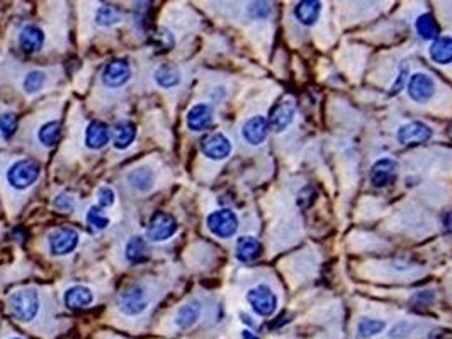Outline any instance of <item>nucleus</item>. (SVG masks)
Listing matches in <instances>:
<instances>
[{
  "label": "nucleus",
  "mask_w": 452,
  "mask_h": 339,
  "mask_svg": "<svg viewBox=\"0 0 452 339\" xmlns=\"http://www.w3.org/2000/svg\"><path fill=\"white\" fill-rule=\"evenodd\" d=\"M415 27H416V33L420 34L422 40L436 41L437 38H439V24L436 23V19H434L430 14H422V16H418V19H416L415 23Z\"/></svg>",
  "instance_id": "obj_25"
},
{
  "label": "nucleus",
  "mask_w": 452,
  "mask_h": 339,
  "mask_svg": "<svg viewBox=\"0 0 452 339\" xmlns=\"http://www.w3.org/2000/svg\"><path fill=\"white\" fill-rule=\"evenodd\" d=\"M131 79V66L126 59H112L102 70V82L109 88L123 87Z\"/></svg>",
  "instance_id": "obj_10"
},
{
  "label": "nucleus",
  "mask_w": 452,
  "mask_h": 339,
  "mask_svg": "<svg viewBox=\"0 0 452 339\" xmlns=\"http://www.w3.org/2000/svg\"><path fill=\"white\" fill-rule=\"evenodd\" d=\"M63 300H65V306L72 310L86 309L94 302V292L86 285H73V287L66 288Z\"/></svg>",
  "instance_id": "obj_15"
},
{
  "label": "nucleus",
  "mask_w": 452,
  "mask_h": 339,
  "mask_svg": "<svg viewBox=\"0 0 452 339\" xmlns=\"http://www.w3.org/2000/svg\"><path fill=\"white\" fill-rule=\"evenodd\" d=\"M296 116V102L292 98H286L277 104L269 118V129L274 133H284L292 124Z\"/></svg>",
  "instance_id": "obj_12"
},
{
  "label": "nucleus",
  "mask_w": 452,
  "mask_h": 339,
  "mask_svg": "<svg viewBox=\"0 0 452 339\" xmlns=\"http://www.w3.org/2000/svg\"><path fill=\"white\" fill-rule=\"evenodd\" d=\"M128 182L133 189L140 190V192H148L153 187L155 175L150 168H136L128 175Z\"/></svg>",
  "instance_id": "obj_26"
},
{
  "label": "nucleus",
  "mask_w": 452,
  "mask_h": 339,
  "mask_svg": "<svg viewBox=\"0 0 452 339\" xmlns=\"http://www.w3.org/2000/svg\"><path fill=\"white\" fill-rule=\"evenodd\" d=\"M111 139V133L109 127L101 121L90 122L86 129V144L90 150H102Z\"/></svg>",
  "instance_id": "obj_18"
},
{
  "label": "nucleus",
  "mask_w": 452,
  "mask_h": 339,
  "mask_svg": "<svg viewBox=\"0 0 452 339\" xmlns=\"http://www.w3.org/2000/svg\"><path fill=\"white\" fill-rule=\"evenodd\" d=\"M53 207L60 212H72L75 207V199L68 193H60L56 195V199L53 200Z\"/></svg>",
  "instance_id": "obj_36"
},
{
  "label": "nucleus",
  "mask_w": 452,
  "mask_h": 339,
  "mask_svg": "<svg viewBox=\"0 0 452 339\" xmlns=\"http://www.w3.org/2000/svg\"><path fill=\"white\" fill-rule=\"evenodd\" d=\"M430 58L439 65L452 63V36H439L429 48Z\"/></svg>",
  "instance_id": "obj_21"
},
{
  "label": "nucleus",
  "mask_w": 452,
  "mask_h": 339,
  "mask_svg": "<svg viewBox=\"0 0 452 339\" xmlns=\"http://www.w3.org/2000/svg\"><path fill=\"white\" fill-rule=\"evenodd\" d=\"M147 239L141 238V236H135L128 241L126 245V258H128L131 263H140L147 258Z\"/></svg>",
  "instance_id": "obj_29"
},
{
  "label": "nucleus",
  "mask_w": 452,
  "mask_h": 339,
  "mask_svg": "<svg viewBox=\"0 0 452 339\" xmlns=\"http://www.w3.org/2000/svg\"><path fill=\"white\" fill-rule=\"evenodd\" d=\"M79 232L73 228H56L49 232L48 246L53 256H66L79 246Z\"/></svg>",
  "instance_id": "obj_7"
},
{
  "label": "nucleus",
  "mask_w": 452,
  "mask_h": 339,
  "mask_svg": "<svg viewBox=\"0 0 452 339\" xmlns=\"http://www.w3.org/2000/svg\"><path fill=\"white\" fill-rule=\"evenodd\" d=\"M407 79H408V66L403 65V66H401L400 73H398V79L394 80L393 87H391V95L400 94V92L403 90L405 83H407Z\"/></svg>",
  "instance_id": "obj_38"
},
{
  "label": "nucleus",
  "mask_w": 452,
  "mask_h": 339,
  "mask_svg": "<svg viewBox=\"0 0 452 339\" xmlns=\"http://www.w3.org/2000/svg\"><path fill=\"white\" fill-rule=\"evenodd\" d=\"M177 229L179 224L174 215L167 214V212H157L150 219V224L147 228V239L151 243L168 241L177 232Z\"/></svg>",
  "instance_id": "obj_6"
},
{
  "label": "nucleus",
  "mask_w": 452,
  "mask_h": 339,
  "mask_svg": "<svg viewBox=\"0 0 452 339\" xmlns=\"http://www.w3.org/2000/svg\"><path fill=\"white\" fill-rule=\"evenodd\" d=\"M398 170V163L391 158H381L371 168V183L376 189H383L386 187L391 180L394 178V173Z\"/></svg>",
  "instance_id": "obj_14"
},
{
  "label": "nucleus",
  "mask_w": 452,
  "mask_h": 339,
  "mask_svg": "<svg viewBox=\"0 0 452 339\" xmlns=\"http://www.w3.org/2000/svg\"><path fill=\"white\" fill-rule=\"evenodd\" d=\"M432 129L429 126L423 124V122L413 121L407 122L398 129V143L403 144V146H410V144H422L432 137Z\"/></svg>",
  "instance_id": "obj_13"
},
{
  "label": "nucleus",
  "mask_w": 452,
  "mask_h": 339,
  "mask_svg": "<svg viewBox=\"0 0 452 339\" xmlns=\"http://www.w3.org/2000/svg\"><path fill=\"white\" fill-rule=\"evenodd\" d=\"M60 136H62V126H60L58 121L45 122V124L40 127V131H38V139H40V143L46 148L55 146L60 141Z\"/></svg>",
  "instance_id": "obj_27"
},
{
  "label": "nucleus",
  "mask_w": 452,
  "mask_h": 339,
  "mask_svg": "<svg viewBox=\"0 0 452 339\" xmlns=\"http://www.w3.org/2000/svg\"><path fill=\"white\" fill-rule=\"evenodd\" d=\"M148 303H150V299H148L147 290H145L143 285H129L128 288L119 294L118 299V307L125 316L135 317L143 314L147 310Z\"/></svg>",
  "instance_id": "obj_3"
},
{
  "label": "nucleus",
  "mask_w": 452,
  "mask_h": 339,
  "mask_svg": "<svg viewBox=\"0 0 452 339\" xmlns=\"http://www.w3.org/2000/svg\"><path fill=\"white\" fill-rule=\"evenodd\" d=\"M10 339H21V338H10Z\"/></svg>",
  "instance_id": "obj_42"
},
{
  "label": "nucleus",
  "mask_w": 452,
  "mask_h": 339,
  "mask_svg": "<svg viewBox=\"0 0 452 339\" xmlns=\"http://www.w3.org/2000/svg\"><path fill=\"white\" fill-rule=\"evenodd\" d=\"M269 121L264 116H253L242 126V137L250 146H260L269 136Z\"/></svg>",
  "instance_id": "obj_11"
},
{
  "label": "nucleus",
  "mask_w": 452,
  "mask_h": 339,
  "mask_svg": "<svg viewBox=\"0 0 452 339\" xmlns=\"http://www.w3.org/2000/svg\"><path fill=\"white\" fill-rule=\"evenodd\" d=\"M12 316L21 323H31L40 312V294L34 288H19L7 299Z\"/></svg>",
  "instance_id": "obj_1"
},
{
  "label": "nucleus",
  "mask_w": 452,
  "mask_h": 339,
  "mask_svg": "<svg viewBox=\"0 0 452 339\" xmlns=\"http://www.w3.org/2000/svg\"><path fill=\"white\" fill-rule=\"evenodd\" d=\"M247 302L260 317H271L277 309V295L269 285H257L247 292Z\"/></svg>",
  "instance_id": "obj_4"
},
{
  "label": "nucleus",
  "mask_w": 452,
  "mask_h": 339,
  "mask_svg": "<svg viewBox=\"0 0 452 339\" xmlns=\"http://www.w3.org/2000/svg\"><path fill=\"white\" fill-rule=\"evenodd\" d=\"M45 82H46L45 72H41V70H33V72L27 73L26 79H24L23 88L27 95H34L43 88Z\"/></svg>",
  "instance_id": "obj_32"
},
{
  "label": "nucleus",
  "mask_w": 452,
  "mask_h": 339,
  "mask_svg": "<svg viewBox=\"0 0 452 339\" xmlns=\"http://www.w3.org/2000/svg\"><path fill=\"white\" fill-rule=\"evenodd\" d=\"M208 229L213 232L216 238L228 239L235 236L238 231V217L231 209H220L214 211L208 215L206 219Z\"/></svg>",
  "instance_id": "obj_5"
},
{
  "label": "nucleus",
  "mask_w": 452,
  "mask_h": 339,
  "mask_svg": "<svg viewBox=\"0 0 452 339\" xmlns=\"http://www.w3.org/2000/svg\"><path fill=\"white\" fill-rule=\"evenodd\" d=\"M235 254L243 263H250V261L257 260L262 254V245H260L259 239L252 238V236H242L236 241Z\"/></svg>",
  "instance_id": "obj_19"
},
{
  "label": "nucleus",
  "mask_w": 452,
  "mask_h": 339,
  "mask_svg": "<svg viewBox=\"0 0 452 339\" xmlns=\"http://www.w3.org/2000/svg\"><path fill=\"white\" fill-rule=\"evenodd\" d=\"M17 129V116L14 112H5L0 116V139H9Z\"/></svg>",
  "instance_id": "obj_33"
},
{
  "label": "nucleus",
  "mask_w": 452,
  "mask_h": 339,
  "mask_svg": "<svg viewBox=\"0 0 452 339\" xmlns=\"http://www.w3.org/2000/svg\"><path fill=\"white\" fill-rule=\"evenodd\" d=\"M213 122V109L208 104H196L187 112V126L194 133L204 131Z\"/></svg>",
  "instance_id": "obj_16"
},
{
  "label": "nucleus",
  "mask_w": 452,
  "mask_h": 339,
  "mask_svg": "<svg viewBox=\"0 0 452 339\" xmlns=\"http://www.w3.org/2000/svg\"><path fill=\"white\" fill-rule=\"evenodd\" d=\"M136 126L131 121H121L112 129V144L116 150H128L136 139Z\"/></svg>",
  "instance_id": "obj_17"
},
{
  "label": "nucleus",
  "mask_w": 452,
  "mask_h": 339,
  "mask_svg": "<svg viewBox=\"0 0 452 339\" xmlns=\"http://www.w3.org/2000/svg\"><path fill=\"white\" fill-rule=\"evenodd\" d=\"M408 95L413 102L416 104H425L429 102L430 98L434 97L436 94V82L430 75L427 73H413L412 77L408 79Z\"/></svg>",
  "instance_id": "obj_8"
},
{
  "label": "nucleus",
  "mask_w": 452,
  "mask_h": 339,
  "mask_svg": "<svg viewBox=\"0 0 452 339\" xmlns=\"http://www.w3.org/2000/svg\"><path fill=\"white\" fill-rule=\"evenodd\" d=\"M109 217L104 214V211L101 209V207H94L92 206L89 211H87V224H89V228L92 231L99 232V231H104L105 228L109 226Z\"/></svg>",
  "instance_id": "obj_31"
},
{
  "label": "nucleus",
  "mask_w": 452,
  "mask_h": 339,
  "mask_svg": "<svg viewBox=\"0 0 452 339\" xmlns=\"http://www.w3.org/2000/svg\"><path fill=\"white\" fill-rule=\"evenodd\" d=\"M231 141L225 136L223 133H213L208 134L203 141H201V151L206 158L214 161L226 160L231 154Z\"/></svg>",
  "instance_id": "obj_9"
},
{
  "label": "nucleus",
  "mask_w": 452,
  "mask_h": 339,
  "mask_svg": "<svg viewBox=\"0 0 452 339\" xmlns=\"http://www.w3.org/2000/svg\"><path fill=\"white\" fill-rule=\"evenodd\" d=\"M41 167L36 160H31V158H23V160H17L10 165L7 170V182L12 189L16 190H26L31 185L36 183V180L40 178Z\"/></svg>",
  "instance_id": "obj_2"
},
{
  "label": "nucleus",
  "mask_w": 452,
  "mask_h": 339,
  "mask_svg": "<svg viewBox=\"0 0 452 339\" xmlns=\"http://www.w3.org/2000/svg\"><path fill=\"white\" fill-rule=\"evenodd\" d=\"M408 333H410V324L400 323V324H397V326H394L393 329H391L390 338L391 339H403L405 336H407Z\"/></svg>",
  "instance_id": "obj_39"
},
{
  "label": "nucleus",
  "mask_w": 452,
  "mask_h": 339,
  "mask_svg": "<svg viewBox=\"0 0 452 339\" xmlns=\"http://www.w3.org/2000/svg\"><path fill=\"white\" fill-rule=\"evenodd\" d=\"M446 228H447V231L451 232L452 234V212L449 215H447V221H446Z\"/></svg>",
  "instance_id": "obj_41"
},
{
  "label": "nucleus",
  "mask_w": 452,
  "mask_h": 339,
  "mask_svg": "<svg viewBox=\"0 0 452 339\" xmlns=\"http://www.w3.org/2000/svg\"><path fill=\"white\" fill-rule=\"evenodd\" d=\"M249 14L253 19H266L271 14V3L269 2H252L249 5Z\"/></svg>",
  "instance_id": "obj_37"
},
{
  "label": "nucleus",
  "mask_w": 452,
  "mask_h": 339,
  "mask_svg": "<svg viewBox=\"0 0 452 339\" xmlns=\"http://www.w3.org/2000/svg\"><path fill=\"white\" fill-rule=\"evenodd\" d=\"M155 82H157L158 87L162 88H174L181 83V72L179 68H175L174 65H160L157 70H155Z\"/></svg>",
  "instance_id": "obj_23"
},
{
  "label": "nucleus",
  "mask_w": 452,
  "mask_h": 339,
  "mask_svg": "<svg viewBox=\"0 0 452 339\" xmlns=\"http://www.w3.org/2000/svg\"><path fill=\"white\" fill-rule=\"evenodd\" d=\"M153 44L157 46V48H165V49H171L172 46H174V36H172L171 33H168L167 29H157V33L153 34Z\"/></svg>",
  "instance_id": "obj_35"
},
{
  "label": "nucleus",
  "mask_w": 452,
  "mask_h": 339,
  "mask_svg": "<svg viewBox=\"0 0 452 339\" xmlns=\"http://www.w3.org/2000/svg\"><path fill=\"white\" fill-rule=\"evenodd\" d=\"M97 202H99V207H111L112 204L116 202V192H114V189H112V187H108V185H104V187H101V189L97 190Z\"/></svg>",
  "instance_id": "obj_34"
},
{
  "label": "nucleus",
  "mask_w": 452,
  "mask_h": 339,
  "mask_svg": "<svg viewBox=\"0 0 452 339\" xmlns=\"http://www.w3.org/2000/svg\"><path fill=\"white\" fill-rule=\"evenodd\" d=\"M45 34L38 26L23 27L19 34V46L26 53H36L43 48Z\"/></svg>",
  "instance_id": "obj_20"
},
{
  "label": "nucleus",
  "mask_w": 452,
  "mask_h": 339,
  "mask_svg": "<svg viewBox=\"0 0 452 339\" xmlns=\"http://www.w3.org/2000/svg\"><path fill=\"white\" fill-rule=\"evenodd\" d=\"M384 329H386V323L379 319H367V317H364L357 324V334L362 339L377 336V334L383 333Z\"/></svg>",
  "instance_id": "obj_30"
},
{
  "label": "nucleus",
  "mask_w": 452,
  "mask_h": 339,
  "mask_svg": "<svg viewBox=\"0 0 452 339\" xmlns=\"http://www.w3.org/2000/svg\"><path fill=\"white\" fill-rule=\"evenodd\" d=\"M321 12V3L316 0H303L294 7V16L305 26H313Z\"/></svg>",
  "instance_id": "obj_22"
},
{
  "label": "nucleus",
  "mask_w": 452,
  "mask_h": 339,
  "mask_svg": "<svg viewBox=\"0 0 452 339\" xmlns=\"http://www.w3.org/2000/svg\"><path fill=\"white\" fill-rule=\"evenodd\" d=\"M201 317V306L197 302H190L182 306L181 309L175 314V324H177L181 329H189L194 324L199 321Z\"/></svg>",
  "instance_id": "obj_24"
},
{
  "label": "nucleus",
  "mask_w": 452,
  "mask_h": 339,
  "mask_svg": "<svg viewBox=\"0 0 452 339\" xmlns=\"http://www.w3.org/2000/svg\"><path fill=\"white\" fill-rule=\"evenodd\" d=\"M242 338H243V339H259V338L255 336V334H253V333H250V331H243Z\"/></svg>",
  "instance_id": "obj_40"
},
{
  "label": "nucleus",
  "mask_w": 452,
  "mask_h": 339,
  "mask_svg": "<svg viewBox=\"0 0 452 339\" xmlns=\"http://www.w3.org/2000/svg\"><path fill=\"white\" fill-rule=\"evenodd\" d=\"M119 21H121V12H119L118 7L111 5V3H104L95 12V24L101 27L114 26Z\"/></svg>",
  "instance_id": "obj_28"
}]
</instances>
